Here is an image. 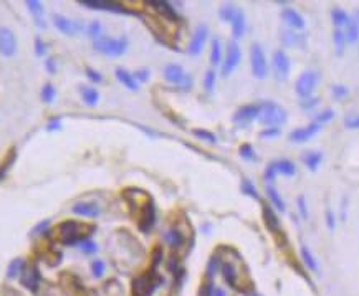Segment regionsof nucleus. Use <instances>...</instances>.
<instances>
[{"label": "nucleus", "instance_id": "obj_20", "mask_svg": "<svg viewBox=\"0 0 359 296\" xmlns=\"http://www.w3.org/2000/svg\"><path fill=\"white\" fill-rule=\"evenodd\" d=\"M272 164L275 167L277 174L285 175V177H293L297 174V167H295V164L290 159H278L275 162H272Z\"/></svg>", "mask_w": 359, "mask_h": 296}, {"label": "nucleus", "instance_id": "obj_40", "mask_svg": "<svg viewBox=\"0 0 359 296\" xmlns=\"http://www.w3.org/2000/svg\"><path fill=\"white\" fill-rule=\"evenodd\" d=\"M242 192L243 194H247V195H250L252 199H258V192H257V187L252 184V182L249 180V179H243L242 180Z\"/></svg>", "mask_w": 359, "mask_h": 296}, {"label": "nucleus", "instance_id": "obj_35", "mask_svg": "<svg viewBox=\"0 0 359 296\" xmlns=\"http://www.w3.org/2000/svg\"><path fill=\"white\" fill-rule=\"evenodd\" d=\"M220 270H222V275H223V280L227 281L230 286H235V283H237V271L234 268V265H232V263H223L220 266Z\"/></svg>", "mask_w": 359, "mask_h": 296}, {"label": "nucleus", "instance_id": "obj_48", "mask_svg": "<svg viewBox=\"0 0 359 296\" xmlns=\"http://www.w3.org/2000/svg\"><path fill=\"white\" fill-rule=\"evenodd\" d=\"M78 246L81 248V252L83 253H86V255H91V253H95L96 250H98V246L91 242V240H81L80 243H78Z\"/></svg>", "mask_w": 359, "mask_h": 296}, {"label": "nucleus", "instance_id": "obj_62", "mask_svg": "<svg viewBox=\"0 0 359 296\" xmlns=\"http://www.w3.org/2000/svg\"><path fill=\"white\" fill-rule=\"evenodd\" d=\"M252 296H260V294H252Z\"/></svg>", "mask_w": 359, "mask_h": 296}, {"label": "nucleus", "instance_id": "obj_41", "mask_svg": "<svg viewBox=\"0 0 359 296\" xmlns=\"http://www.w3.org/2000/svg\"><path fill=\"white\" fill-rule=\"evenodd\" d=\"M333 118H334V111L333 109H325V111H321L320 115H316L315 123H318L321 126V124H325V123H329Z\"/></svg>", "mask_w": 359, "mask_h": 296}, {"label": "nucleus", "instance_id": "obj_55", "mask_svg": "<svg viewBox=\"0 0 359 296\" xmlns=\"http://www.w3.org/2000/svg\"><path fill=\"white\" fill-rule=\"evenodd\" d=\"M134 80L141 81V83L147 81L149 80V70H138V72L134 73Z\"/></svg>", "mask_w": 359, "mask_h": 296}, {"label": "nucleus", "instance_id": "obj_45", "mask_svg": "<svg viewBox=\"0 0 359 296\" xmlns=\"http://www.w3.org/2000/svg\"><path fill=\"white\" fill-rule=\"evenodd\" d=\"M331 93L336 100H343V98H346L349 95V89L344 86V84H334V86L331 88Z\"/></svg>", "mask_w": 359, "mask_h": 296}, {"label": "nucleus", "instance_id": "obj_61", "mask_svg": "<svg viewBox=\"0 0 359 296\" xmlns=\"http://www.w3.org/2000/svg\"><path fill=\"white\" fill-rule=\"evenodd\" d=\"M47 70H48V72H50V73H55L56 66H55V61H53L52 58H48V60H47Z\"/></svg>", "mask_w": 359, "mask_h": 296}, {"label": "nucleus", "instance_id": "obj_16", "mask_svg": "<svg viewBox=\"0 0 359 296\" xmlns=\"http://www.w3.org/2000/svg\"><path fill=\"white\" fill-rule=\"evenodd\" d=\"M281 18H283L285 24L290 25L293 30H300V28L305 27V18L295 9H290V7H286V9L281 12Z\"/></svg>", "mask_w": 359, "mask_h": 296}, {"label": "nucleus", "instance_id": "obj_21", "mask_svg": "<svg viewBox=\"0 0 359 296\" xmlns=\"http://www.w3.org/2000/svg\"><path fill=\"white\" fill-rule=\"evenodd\" d=\"M73 214L81 217H98L100 215V207L96 203H76L73 207Z\"/></svg>", "mask_w": 359, "mask_h": 296}, {"label": "nucleus", "instance_id": "obj_12", "mask_svg": "<svg viewBox=\"0 0 359 296\" xmlns=\"http://www.w3.org/2000/svg\"><path fill=\"white\" fill-rule=\"evenodd\" d=\"M38 283H40V273L37 265H25V268L22 271V285L32 293H37Z\"/></svg>", "mask_w": 359, "mask_h": 296}, {"label": "nucleus", "instance_id": "obj_31", "mask_svg": "<svg viewBox=\"0 0 359 296\" xmlns=\"http://www.w3.org/2000/svg\"><path fill=\"white\" fill-rule=\"evenodd\" d=\"M151 5H156V10L159 13H163L166 18L172 20V22H175V20H177V13L174 12V9L167 2H151Z\"/></svg>", "mask_w": 359, "mask_h": 296}, {"label": "nucleus", "instance_id": "obj_36", "mask_svg": "<svg viewBox=\"0 0 359 296\" xmlns=\"http://www.w3.org/2000/svg\"><path fill=\"white\" fill-rule=\"evenodd\" d=\"M333 41H334V47H336V53L343 55L344 47H346V35H344L341 28H336V30L333 32Z\"/></svg>", "mask_w": 359, "mask_h": 296}, {"label": "nucleus", "instance_id": "obj_11", "mask_svg": "<svg viewBox=\"0 0 359 296\" xmlns=\"http://www.w3.org/2000/svg\"><path fill=\"white\" fill-rule=\"evenodd\" d=\"M80 5L88 7V9H95V10H108V12H115V13H129V10H126L121 4L116 2H106V0H80Z\"/></svg>", "mask_w": 359, "mask_h": 296}, {"label": "nucleus", "instance_id": "obj_15", "mask_svg": "<svg viewBox=\"0 0 359 296\" xmlns=\"http://www.w3.org/2000/svg\"><path fill=\"white\" fill-rule=\"evenodd\" d=\"M344 35H346V43L354 45L356 41L359 40V9L353 13V15H351Z\"/></svg>", "mask_w": 359, "mask_h": 296}, {"label": "nucleus", "instance_id": "obj_9", "mask_svg": "<svg viewBox=\"0 0 359 296\" xmlns=\"http://www.w3.org/2000/svg\"><path fill=\"white\" fill-rule=\"evenodd\" d=\"M158 280L152 275H146V277H139L134 280V296H151L158 288Z\"/></svg>", "mask_w": 359, "mask_h": 296}, {"label": "nucleus", "instance_id": "obj_28", "mask_svg": "<svg viewBox=\"0 0 359 296\" xmlns=\"http://www.w3.org/2000/svg\"><path fill=\"white\" fill-rule=\"evenodd\" d=\"M281 43L286 45V47H295V45H301L303 43V38L300 37V33L297 32H290V30H285L281 33Z\"/></svg>", "mask_w": 359, "mask_h": 296}, {"label": "nucleus", "instance_id": "obj_7", "mask_svg": "<svg viewBox=\"0 0 359 296\" xmlns=\"http://www.w3.org/2000/svg\"><path fill=\"white\" fill-rule=\"evenodd\" d=\"M272 65H273V73H275L277 80L280 81H285L288 76H290L291 72V61L288 58V55L283 50H277L273 53V60H272Z\"/></svg>", "mask_w": 359, "mask_h": 296}, {"label": "nucleus", "instance_id": "obj_5", "mask_svg": "<svg viewBox=\"0 0 359 296\" xmlns=\"http://www.w3.org/2000/svg\"><path fill=\"white\" fill-rule=\"evenodd\" d=\"M18 50L17 37L9 27H0V55L5 58H12Z\"/></svg>", "mask_w": 359, "mask_h": 296}, {"label": "nucleus", "instance_id": "obj_47", "mask_svg": "<svg viewBox=\"0 0 359 296\" xmlns=\"http://www.w3.org/2000/svg\"><path fill=\"white\" fill-rule=\"evenodd\" d=\"M343 123L348 129H359V115H349L344 118Z\"/></svg>", "mask_w": 359, "mask_h": 296}, {"label": "nucleus", "instance_id": "obj_54", "mask_svg": "<svg viewBox=\"0 0 359 296\" xmlns=\"http://www.w3.org/2000/svg\"><path fill=\"white\" fill-rule=\"evenodd\" d=\"M86 76H88V78H89L91 81H93V83H101V81H103V76H101L100 73H98L96 70L88 68V70H86Z\"/></svg>", "mask_w": 359, "mask_h": 296}, {"label": "nucleus", "instance_id": "obj_8", "mask_svg": "<svg viewBox=\"0 0 359 296\" xmlns=\"http://www.w3.org/2000/svg\"><path fill=\"white\" fill-rule=\"evenodd\" d=\"M207 35H209V28L207 25H199L195 28V32L192 35L191 41H189V47H187V53L191 56H197L200 55L204 50V45L207 41Z\"/></svg>", "mask_w": 359, "mask_h": 296}, {"label": "nucleus", "instance_id": "obj_37", "mask_svg": "<svg viewBox=\"0 0 359 296\" xmlns=\"http://www.w3.org/2000/svg\"><path fill=\"white\" fill-rule=\"evenodd\" d=\"M263 217H265V223H266V227H268L270 230H278V227H280V222H278V218H277V215L273 214V210L270 209V207H265L263 209Z\"/></svg>", "mask_w": 359, "mask_h": 296}, {"label": "nucleus", "instance_id": "obj_10", "mask_svg": "<svg viewBox=\"0 0 359 296\" xmlns=\"http://www.w3.org/2000/svg\"><path fill=\"white\" fill-rule=\"evenodd\" d=\"M321 126L318 123H311L308 126H303V128H298L290 132V136L288 139L291 141V143H306L308 139H311L313 136H316L320 132Z\"/></svg>", "mask_w": 359, "mask_h": 296}, {"label": "nucleus", "instance_id": "obj_59", "mask_svg": "<svg viewBox=\"0 0 359 296\" xmlns=\"http://www.w3.org/2000/svg\"><path fill=\"white\" fill-rule=\"evenodd\" d=\"M61 128V121L60 119H53V121H50L47 124V129L48 131H56V129H60Z\"/></svg>", "mask_w": 359, "mask_h": 296}, {"label": "nucleus", "instance_id": "obj_3", "mask_svg": "<svg viewBox=\"0 0 359 296\" xmlns=\"http://www.w3.org/2000/svg\"><path fill=\"white\" fill-rule=\"evenodd\" d=\"M250 68H252V75L255 76L257 80H263L268 75V63H266V56L262 45L253 43L250 47Z\"/></svg>", "mask_w": 359, "mask_h": 296}, {"label": "nucleus", "instance_id": "obj_13", "mask_svg": "<svg viewBox=\"0 0 359 296\" xmlns=\"http://www.w3.org/2000/svg\"><path fill=\"white\" fill-rule=\"evenodd\" d=\"M260 115V104H247L240 108L234 116V121L238 124H249L253 119H258Z\"/></svg>", "mask_w": 359, "mask_h": 296}, {"label": "nucleus", "instance_id": "obj_44", "mask_svg": "<svg viewBox=\"0 0 359 296\" xmlns=\"http://www.w3.org/2000/svg\"><path fill=\"white\" fill-rule=\"evenodd\" d=\"M240 156L245 161H257V154H255V151H253V147L250 144H243L240 147Z\"/></svg>", "mask_w": 359, "mask_h": 296}, {"label": "nucleus", "instance_id": "obj_50", "mask_svg": "<svg viewBox=\"0 0 359 296\" xmlns=\"http://www.w3.org/2000/svg\"><path fill=\"white\" fill-rule=\"evenodd\" d=\"M326 227H328V230H331V232H334V229H336V215H334V212L331 209L326 210Z\"/></svg>", "mask_w": 359, "mask_h": 296}, {"label": "nucleus", "instance_id": "obj_49", "mask_svg": "<svg viewBox=\"0 0 359 296\" xmlns=\"http://www.w3.org/2000/svg\"><path fill=\"white\" fill-rule=\"evenodd\" d=\"M194 134L197 136V138H200V139H204V141H209V143H215V136L212 134V132H209V131H204V129H195L194 131Z\"/></svg>", "mask_w": 359, "mask_h": 296}, {"label": "nucleus", "instance_id": "obj_2", "mask_svg": "<svg viewBox=\"0 0 359 296\" xmlns=\"http://www.w3.org/2000/svg\"><path fill=\"white\" fill-rule=\"evenodd\" d=\"M95 50L101 52L108 56H121L126 50H128V40L124 37L119 38H108L101 37L95 40Z\"/></svg>", "mask_w": 359, "mask_h": 296}, {"label": "nucleus", "instance_id": "obj_18", "mask_svg": "<svg viewBox=\"0 0 359 296\" xmlns=\"http://www.w3.org/2000/svg\"><path fill=\"white\" fill-rule=\"evenodd\" d=\"M115 75H116V78L119 83H123V86H126L128 89L131 91H138V81L134 80V75H131L128 70H124V68H116L115 70Z\"/></svg>", "mask_w": 359, "mask_h": 296}, {"label": "nucleus", "instance_id": "obj_46", "mask_svg": "<svg viewBox=\"0 0 359 296\" xmlns=\"http://www.w3.org/2000/svg\"><path fill=\"white\" fill-rule=\"evenodd\" d=\"M219 266H220L219 257H212V258H210V262H209V265H207V277L212 278L214 275L217 273V270H219Z\"/></svg>", "mask_w": 359, "mask_h": 296}, {"label": "nucleus", "instance_id": "obj_24", "mask_svg": "<svg viewBox=\"0 0 359 296\" xmlns=\"http://www.w3.org/2000/svg\"><path fill=\"white\" fill-rule=\"evenodd\" d=\"M154 222H156V210H154L152 203H149V206H147V207L144 209L143 220H141L139 227H141V230L147 232V230H149V229L152 227V225H154Z\"/></svg>", "mask_w": 359, "mask_h": 296}, {"label": "nucleus", "instance_id": "obj_29", "mask_svg": "<svg viewBox=\"0 0 359 296\" xmlns=\"http://www.w3.org/2000/svg\"><path fill=\"white\" fill-rule=\"evenodd\" d=\"M222 61V45L219 38H214L210 43V63L217 66Z\"/></svg>", "mask_w": 359, "mask_h": 296}, {"label": "nucleus", "instance_id": "obj_6", "mask_svg": "<svg viewBox=\"0 0 359 296\" xmlns=\"http://www.w3.org/2000/svg\"><path fill=\"white\" fill-rule=\"evenodd\" d=\"M240 60H242L240 47H238L235 40H232L227 47V55H225V60L222 63V75L229 76L238 65H240Z\"/></svg>", "mask_w": 359, "mask_h": 296}, {"label": "nucleus", "instance_id": "obj_60", "mask_svg": "<svg viewBox=\"0 0 359 296\" xmlns=\"http://www.w3.org/2000/svg\"><path fill=\"white\" fill-rule=\"evenodd\" d=\"M346 209H348V197H343L341 200V220H346Z\"/></svg>", "mask_w": 359, "mask_h": 296}, {"label": "nucleus", "instance_id": "obj_42", "mask_svg": "<svg viewBox=\"0 0 359 296\" xmlns=\"http://www.w3.org/2000/svg\"><path fill=\"white\" fill-rule=\"evenodd\" d=\"M53 98H55V88L52 84H45L43 89H41V100H43V103L50 104L53 101Z\"/></svg>", "mask_w": 359, "mask_h": 296}, {"label": "nucleus", "instance_id": "obj_19", "mask_svg": "<svg viewBox=\"0 0 359 296\" xmlns=\"http://www.w3.org/2000/svg\"><path fill=\"white\" fill-rule=\"evenodd\" d=\"M25 5H27L28 12L32 13L33 22L37 24L40 28H43V27H45V22H43V7H41V4L37 2V0H27Z\"/></svg>", "mask_w": 359, "mask_h": 296}, {"label": "nucleus", "instance_id": "obj_14", "mask_svg": "<svg viewBox=\"0 0 359 296\" xmlns=\"http://www.w3.org/2000/svg\"><path fill=\"white\" fill-rule=\"evenodd\" d=\"M53 24L63 35H68V37H72V35H75L76 32L81 30V25L78 22L68 20L66 17H63V15H53Z\"/></svg>", "mask_w": 359, "mask_h": 296}, {"label": "nucleus", "instance_id": "obj_56", "mask_svg": "<svg viewBox=\"0 0 359 296\" xmlns=\"http://www.w3.org/2000/svg\"><path fill=\"white\" fill-rule=\"evenodd\" d=\"M277 171H275V167H273V164H270L268 167H266V171H265V180L266 182H273L277 177Z\"/></svg>", "mask_w": 359, "mask_h": 296}, {"label": "nucleus", "instance_id": "obj_39", "mask_svg": "<svg viewBox=\"0 0 359 296\" xmlns=\"http://www.w3.org/2000/svg\"><path fill=\"white\" fill-rule=\"evenodd\" d=\"M88 35L93 40H98L103 37V25L100 22H91L88 25Z\"/></svg>", "mask_w": 359, "mask_h": 296}, {"label": "nucleus", "instance_id": "obj_17", "mask_svg": "<svg viewBox=\"0 0 359 296\" xmlns=\"http://www.w3.org/2000/svg\"><path fill=\"white\" fill-rule=\"evenodd\" d=\"M184 70H182L181 65H175V63H171L164 68V78L166 81L172 83V84H181V81L184 80Z\"/></svg>", "mask_w": 359, "mask_h": 296}, {"label": "nucleus", "instance_id": "obj_52", "mask_svg": "<svg viewBox=\"0 0 359 296\" xmlns=\"http://www.w3.org/2000/svg\"><path fill=\"white\" fill-rule=\"evenodd\" d=\"M297 203H298V210H300V214H301V218H308V209H306V200H305V197L303 195H300L298 197V200H297Z\"/></svg>", "mask_w": 359, "mask_h": 296}, {"label": "nucleus", "instance_id": "obj_26", "mask_svg": "<svg viewBox=\"0 0 359 296\" xmlns=\"http://www.w3.org/2000/svg\"><path fill=\"white\" fill-rule=\"evenodd\" d=\"M349 18H351V15H348V12L340 9V7H336V9L331 10V20H333V24L336 25V28H341L344 25H348Z\"/></svg>", "mask_w": 359, "mask_h": 296}, {"label": "nucleus", "instance_id": "obj_58", "mask_svg": "<svg viewBox=\"0 0 359 296\" xmlns=\"http://www.w3.org/2000/svg\"><path fill=\"white\" fill-rule=\"evenodd\" d=\"M316 101L315 98H308V100H301V108L303 109H311V108H315L316 106Z\"/></svg>", "mask_w": 359, "mask_h": 296}, {"label": "nucleus", "instance_id": "obj_25", "mask_svg": "<svg viewBox=\"0 0 359 296\" xmlns=\"http://www.w3.org/2000/svg\"><path fill=\"white\" fill-rule=\"evenodd\" d=\"M300 253H301V258H303V263L306 265V268L315 271V273H318V262H316V258L313 257L311 250H309L306 245H303V246H301Z\"/></svg>", "mask_w": 359, "mask_h": 296}, {"label": "nucleus", "instance_id": "obj_4", "mask_svg": "<svg viewBox=\"0 0 359 296\" xmlns=\"http://www.w3.org/2000/svg\"><path fill=\"white\" fill-rule=\"evenodd\" d=\"M316 84H318V73L313 70H306L301 73L297 81H295V93H297L301 100H308L315 93Z\"/></svg>", "mask_w": 359, "mask_h": 296}, {"label": "nucleus", "instance_id": "obj_23", "mask_svg": "<svg viewBox=\"0 0 359 296\" xmlns=\"http://www.w3.org/2000/svg\"><path fill=\"white\" fill-rule=\"evenodd\" d=\"M301 161L305 162V166L309 169V171H316L318 166L321 164V161H323V154L318 152V151H309V152H305L303 156H301Z\"/></svg>", "mask_w": 359, "mask_h": 296}, {"label": "nucleus", "instance_id": "obj_57", "mask_svg": "<svg viewBox=\"0 0 359 296\" xmlns=\"http://www.w3.org/2000/svg\"><path fill=\"white\" fill-rule=\"evenodd\" d=\"M179 86H181V89L189 91V89L192 88V78H191V76H189V75H186V76H184V80L181 81Z\"/></svg>", "mask_w": 359, "mask_h": 296}, {"label": "nucleus", "instance_id": "obj_43", "mask_svg": "<svg viewBox=\"0 0 359 296\" xmlns=\"http://www.w3.org/2000/svg\"><path fill=\"white\" fill-rule=\"evenodd\" d=\"M91 271H93L95 278H101L104 273V262L103 260H93L91 262Z\"/></svg>", "mask_w": 359, "mask_h": 296}, {"label": "nucleus", "instance_id": "obj_38", "mask_svg": "<svg viewBox=\"0 0 359 296\" xmlns=\"http://www.w3.org/2000/svg\"><path fill=\"white\" fill-rule=\"evenodd\" d=\"M215 80H217V76H215V72L214 70H207L206 72V75H204V89L206 91H212L214 89V86H215Z\"/></svg>", "mask_w": 359, "mask_h": 296}, {"label": "nucleus", "instance_id": "obj_53", "mask_svg": "<svg viewBox=\"0 0 359 296\" xmlns=\"http://www.w3.org/2000/svg\"><path fill=\"white\" fill-rule=\"evenodd\" d=\"M45 52H47L45 43L41 41V38L37 37V38H35V55H37V56H43Z\"/></svg>", "mask_w": 359, "mask_h": 296}, {"label": "nucleus", "instance_id": "obj_32", "mask_svg": "<svg viewBox=\"0 0 359 296\" xmlns=\"http://www.w3.org/2000/svg\"><path fill=\"white\" fill-rule=\"evenodd\" d=\"M237 12H238V9L234 4H225V5L220 7L219 15L222 18V22H230L232 24V20H234L235 15H237Z\"/></svg>", "mask_w": 359, "mask_h": 296}, {"label": "nucleus", "instance_id": "obj_22", "mask_svg": "<svg viewBox=\"0 0 359 296\" xmlns=\"http://www.w3.org/2000/svg\"><path fill=\"white\" fill-rule=\"evenodd\" d=\"M245 28H247V22H245V15H243V12H242V10H238V12H237V15H235V18L232 20V33H234V37H235V38H240V37H243Z\"/></svg>", "mask_w": 359, "mask_h": 296}, {"label": "nucleus", "instance_id": "obj_51", "mask_svg": "<svg viewBox=\"0 0 359 296\" xmlns=\"http://www.w3.org/2000/svg\"><path fill=\"white\" fill-rule=\"evenodd\" d=\"M280 136V129L278 128H265L262 132H260V138H263V139H273V138H278Z\"/></svg>", "mask_w": 359, "mask_h": 296}, {"label": "nucleus", "instance_id": "obj_27", "mask_svg": "<svg viewBox=\"0 0 359 296\" xmlns=\"http://www.w3.org/2000/svg\"><path fill=\"white\" fill-rule=\"evenodd\" d=\"M164 240L171 245L172 248H177V246H181L182 242H184V237H182V234L177 229H171L164 234Z\"/></svg>", "mask_w": 359, "mask_h": 296}, {"label": "nucleus", "instance_id": "obj_34", "mask_svg": "<svg viewBox=\"0 0 359 296\" xmlns=\"http://www.w3.org/2000/svg\"><path fill=\"white\" fill-rule=\"evenodd\" d=\"M25 262L22 258H15L12 260V263L9 265V270H7V277L9 278H17L18 275H22L24 268H25Z\"/></svg>", "mask_w": 359, "mask_h": 296}, {"label": "nucleus", "instance_id": "obj_1", "mask_svg": "<svg viewBox=\"0 0 359 296\" xmlns=\"http://www.w3.org/2000/svg\"><path fill=\"white\" fill-rule=\"evenodd\" d=\"M288 119L286 111L280 106V104L273 101H265L260 104V115L258 121L262 123L265 128H278V126L285 124Z\"/></svg>", "mask_w": 359, "mask_h": 296}, {"label": "nucleus", "instance_id": "obj_30", "mask_svg": "<svg viewBox=\"0 0 359 296\" xmlns=\"http://www.w3.org/2000/svg\"><path fill=\"white\" fill-rule=\"evenodd\" d=\"M81 96H83V101L88 104V106H96L98 104V100H100V95H98V91L91 86H84L81 88Z\"/></svg>", "mask_w": 359, "mask_h": 296}, {"label": "nucleus", "instance_id": "obj_33", "mask_svg": "<svg viewBox=\"0 0 359 296\" xmlns=\"http://www.w3.org/2000/svg\"><path fill=\"white\" fill-rule=\"evenodd\" d=\"M266 195H268L270 202H272L273 206H275V207L280 210V212H285V210H286V207H285V200L281 199V195L277 192L275 189H273V187H270V186L266 187Z\"/></svg>", "mask_w": 359, "mask_h": 296}]
</instances>
